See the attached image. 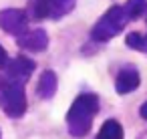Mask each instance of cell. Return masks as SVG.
Returning a JSON list of instances; mask_svg holds the SVG:
<instances>
[{"label": "cell", "instance_id": "4", "mask_svg": "<svg viewBox=\"0 0 147 139\" xmlns=\"http://www.w3.org/2000/svg\"><path fill=\"white\" fill-rule=\"evenodd\" d=\"M75 6L77 0H30V16L34 20H61Z\"/></svg>", "mask_w": 147, "mask_h": 139}, {"label": "cell", "instance_id": "1", "mask_svg": "<svg viewBox=\"0 0 147 139\" xmlns=\"http://www.w3.org/2000/svg\"><path fill=\"white\" fill-rule=\"evenodd\" d=\"M99 105L101 103L95 93H81L75 97V101L67 113V129L73 137L81 139V137L89 135V131L93 127V119L99 113Z\"/></svg>", "mask_w": 147, "mask_h": 139}, {"label": "cell", "instance_id": "14", "mask_svg": "<svg viewBox=\"0 0 147 139\" xmlns=\"http://www.w3.org/2000/svg\"><path fill=\"white\" fill-rule=\"evenodd\" d=\"M139 115H141V119H145V121H147V101L139 107Z\"/></svg>", "mask_w": 147, "mask_h": 139}, {"label": "cell", "instance_id": "10", "mask_svg": "<svg viewBox=\"0 0 147 139\" xmlns=\"http://www.w3.org/2000/svg\"><path fill=\"white\" fill-rule=\"evenodd\" d=\"M97 139H125V129L117 119H107L101 125Z\"/></svg>", "mask_w": 147, "mask_h": 139}, {"label": "cell", "instance_id": "5", "mask_svg": "<svg viewBox=\"0 0 147 139\" xmlns=\"http://www.w3.org/2000/svg\"><path fill=\"white\" fill-rule=\"evenodd\" d=\"M0 28L6 34L20 36L28 30V14L22 8H2L0 10Z\"/></svg>", "mask_w": 147, "mask_h": 139}, {"label": "cell", "instance_id": "15", "mask_svg": "<svg viewBox=\"0 0 147 139\" xmlns=\"http://www.w3.org/2000/svg\"><path fill=\"white\" fill-rule=\"evenodd\" d=\"M0 139H2V133H0Z\"/></svg>", "mask_w": 147, "mask_h": 139}, {"label": "cell", "instance_id": "11", "mask_svg": "<svg viewBox=\"0 0 147 139\" xmlns=\"http://www.w3.org/2000/svg\"><path fill=\"white\" fill-rule=\"evenodd\" d=\"M145 8H147V0H127V2L123 4V10H125L127 20L141 18V14L145 12Z\"/></svg>", "mask_w": 147, "mask_h": 139}, {"label": "cell", "instance_id": "9", "mask_svg": "<svg viewBox=\"0 0 147 139\" xmlns=\"http://www.w3.org/2000/svg\"><path fill=\"white\" fill-rule=\"evenodd\" d=\"M57 89H59V77L55 71L47 69L42 71L40 79H38V87H36V93L40 99H53L57 95Z\"/></svg>", "mask_w": 147, "mask_h": 139}, {"label": "cell", "instance_id": "6", "mask_svg": "<svg viewBox=\"0 0 147 139\" xmlns=\"http://www.w3.org/2000/svg\"><path fill=\"white\" fill-rule=\"evenodd\" d=\"M34 69H36V63L32 61V59H28V57H24V55H18V57H14V59H8V63H6V67H4V71H6V79L8 81H12V83H18V85H24V83H28V79H30V75L34 73Z\"/></svg>", "mask_w": 147, "mask_h": 139}, {"label": "cell", "instance_id": "3", "mask_svg": "<svg viewBox=\"0 0 147 139\" xmlns=\"http://www.w3.org/2000/svg\"><path fill=\"white\" fill-rule=\"evenodd\" d=\"M26 95H24V85L12 83L6 77H0V109L8 117L20 119L26 113Z\"/></svg>", "mask_w": 147, "mask_h": 139}, {"label": "cell", "instance_id": "7", "mask_svg": "<svg viewBox=\"0 0 147 139\" xmlns=\"http://www.w3.org/2000/svg\"><path fill=\"white\" fill-rule=\"evenodd\" d=\"M49 32L45 28H32V30H26L22 32L20 36H16V45L28 53H42L49 49Z\"/></svg>", "mask_w": 147, "mask_h": 139}, {"label": "cell", "instance_id": "13", "mask_svg": "<svg viewBox=\"0 0 147 139\" xmlns=\"http://www.w3.org/2000/svg\"><path fill=\"white\" fill-rule=\"evenodd\" d=\"M6 63H8V53H6V49L2 45H0V69H4Z\"/></svg>", "mask_w": 147, "mask_h": 139}, {"label": "cell", "instance_id": "16", "mask_svg": "<svg viewBox=\"0 0 147 139\" xmlns=\"http://www.w3.org/2000/svg\"><path fill=\"white\" fill-rule=\"evenodd\" d=\"M145 12H147V8H145Z\"/></svg>", "mask_w": 147, "mask_h": 139}, {"label": "cell", "instance_id": "2", "mask_svg": "<svg viewBox=\"0 0 147 139\" xmlns=\"http://www.w3.org/2000/svg\"><path fill=\"white\" fill-rule=\"evenodd\" d=\"M127 16L123 10V4H115L111 6L91 28V40L93 43H109L111 38H115L119 32H123L125 24H127Z\"/></svg>", "mask_w": 147, "mask_h": 139}, {"label": "cell", "instance_id": "12", "mask_svg": "<svg viewBox=\"0 0 147 139\" xmlns=\"http://www.w3.org/2000/svg\"><path fill=\"white\" fill-rule=\"evenodd\" d=\"M125 45H127V49H133V51H139V53H147V34L129 32L125 36Z\"/></svg>", "mask_w": 147, "mask_h": 139}, {"label": "cell", "instance_id": "8", "mask_svg": "<svg viewBox=\"0 0 147 139\" xmlns=\"http://www.w3.org/2000/svg\"><path fill=\"white\" fill-rule=\"evenodd\" d=\"M139 85H141V75H139L137 67L125 65V67L119 69V73L115 77V91H117V95H129Z\"/></svg>", "mask_w": 147, "mask_h": 139}]
</instances>
